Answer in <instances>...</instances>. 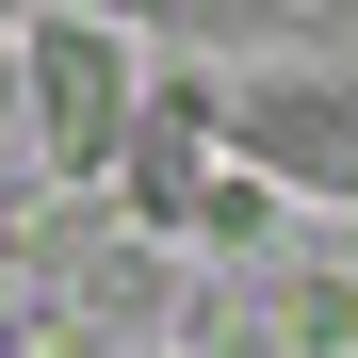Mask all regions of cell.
Returning a JSON list of instances; mask_svg holds the SVG:
<instances>
[{
    "instance_id": "1",
    "label": "cell",
    "mask_w": 358,
    "mask_h": 358,
    "mask_svg": "<svg viewBox=\"0 0 358 358\" xmlns=\"http://www.w3.org/2000/svg\"><path fill=\"white\" fill-rule=\"evenodd\" d=\"M228 179H245V147H228V98H212V82H147L131 147H114V196H131V228H147V245H196Z\"/></svg>"
},
{
    "instance_id": "2",
    "label": "cell",
    "mask_w": 358,
    "mask_h": 358,
    "mask_svg": "<svg viewBox=\"0 0 358 358\" xmlns=\"http://www.w3.org/2000/svg\"><path fill=\"white\" fill-rule=\"evenodd\" d=\"M131 114H147V49L114 33V17H33V131L66 179H114V147H131Z\"/></svg>"
},
{
    "instance_id": "3",
    "label": "cell",
    "mask_w": 358,
    "mask_h": 358,
    "mask_svg": "<svg viewBox=\"0 0 358 358\" xmlns=\"http://www.w3.org/2000/svg\"><path fill=\"white\" fill-rule=\"evenodd\" d=\"M0 358H17V326H0Z\"/></svg>"
}]
</instances>
